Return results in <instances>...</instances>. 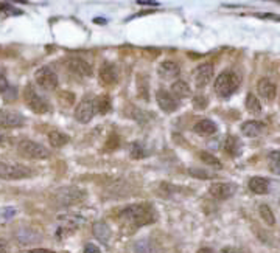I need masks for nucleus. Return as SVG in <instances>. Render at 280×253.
Here are the masks:
<instances>
[{
	"label": "nucleus",
	"instance_id": "obj_1",
	"mask_svg": "<svg viewBox=\"0 0 280 253\" xmlns=\"http://www.w3.org/2000/svg\"><path fill=\"white\" fill-rule=\"evenodd\" d=\"M122 225L128 227L131 230L139 229V227L152 224L156 221V212L150 205H129L120 213Z\"/></svg>",
	"mask_w": 280,
	"mask_h": 253
},
{
	"label": "nucleus",
	"instance_id": "obj_2",
	"mask_svg": "<svg viewBox=\"0 0 280 253\" xmlns=\"http://www.w3.org/2000/svg\"><path fill=\"white\" fill-rule=\"evenodd\" d=\"M55 204L59 207H70L75 204H80V202L86 197V193L78 187H63L58 188L53 195H52Z\"/></svg>",
	"mask_w": 280,
	"mask_h": 253
},
{
	"label": "nucleus",
	"instance_id": "obj_3",
	"mask_svg": "<svg viewBox=\"0 0 280 253\" xmlns=\"http://www.w3.org/2000/svg\"><path fill=\"white\" fill-rule=\"evenodd\" d=\"M240 86V78L234 72H223L215 79V94L221 98L231 97Z\"/></svg>",
	"mask_w": 280,
	"mask_h": 253
},
{
	"label": "nucleus",
	"instance_id": "obj_4",
	"mask_svg": "<svg viewBox=\"0 0 280 253\" xmlns=\"http://www.w3.org/2000/svg\"><path fill=\"white\" fill-rule=\"evenodd\" d=\"M31 174H33L31 168L25 166L22 163L0 162V179L3 180H21V179H27Z\"/></svg>",
	"mask_w": 280,
	"mask_h": 253
},
{
	"label": "nucleus",
	"instance_id": "obj_5",
	"mask_svg": "<svg viewBox=\"0 0 280 253\" xmlns=\"http://www.w3.org/2000/svg\"><path fill=\"white\" fill-rule=\"evenodd\" d=\"M23 99L31 112L39 114V115L50 112V103L44 97H41L33 86H27L23 89Z\"/></svg>",
	"mask_w": 280,
	"mask_h": 253
},
{
	"label": "nucleus",
	"instance_id": "obj_6",
	"mask_svg": "<svg viewBox=\"0 0 280 253\" xmlns=\"http://www.w3.org/2000/svg\"><path fill=\"white\" fill-rule=\"evenodd\" d=\"M18 153L25 157V158H31V160H45L48 158L50 153L48 149H45L42 145L31 140H22L18 145Z\"/></svg>",
	"mask_w": 280,
	"mask_h": 253
},
{
	"label": "nucleus",
	"instance_id": "obj_7",
	"mask_svg": "<svg viewBox=\"0 0 280 253\" xmlns=\"http://www.w3.org/2000/svg\"><path fill=\"white\" fill-rule=\"evenodd\" d=\"M35 79H36V84L44 90H55L58 87V75L50 69V67H41L38 69V72L35 73Z\"/></svg>",
	"mask_w": 280,
	"mask_h": 253
},
{
	"label": "nucleus",
	"instance_id": "obj_8",
	"mask_svg": "<svg viewBox=\"0 0 280 253\" xmlns=\"http://www.w3.org/2000/svg\"><path fill=\"white\" fill-rule=\"evenodd\" d=\"M93 115H95V103H93L92 98L86 97L78 104V107L75 109V118H76V121L86 124L92 120Z\"/></svg>",
	"mask_w": 280,
	"mask_h": 253
},
{
	"label": "nucleus",
	"instance_id": "obj_9",
	"mask_svg": "<svg viewBox=\"0 0 280 253\" xmlns=\"http://www.w3.org/2000/svg\"><path fill=\"white\" fill-rule=\"evenodd\" d=\"M235 191H237V187L229 182H216L209 187V195L218 200H226L229 197H232L235 195Z\"/></svg>",
	"mask_w": 280,
	"mask_h": 253
},
{
	"label": "nucleus",
	"instance_id": "obj_10",
	"mask_svg": "<svg viewBox=\"0 0 280 253\" xmlns=\"http://www.w3.org/2000/svg\"><path fill=\"white\" fill-rule=\"evenodd\" d=\"M212 77H214V65H212V64H201L193 73L194 86H196L198 89L206 87L207 84L210 82Z\"/></svg>",
	"mask_w": 280,
	"mask_h": 253
},
{
	"label": "nucleus",
	"instance_id": "obj_11",
	"mask_svg": "<svg viewBox=\"0 0 280 253\" xmlns=\"http://www.w3.org/2000/svg\"><path fill=\"white\" fill-rule=\"evenodd\" d=\"M156 99H157V104L159 107L162 109L165 114H173L176 109H177V101L176 98L170 94V92L160 89L156 92Z\"/></svg>",
	"mask_w": 280,
	"mask_h": 253
},
{
	"label": "nucleus",
	"instance_id": "obj_12",
	"mask_svg": "<svg viewBox=\"0 0 280 253\" xmlns=\"http://www.w3.org/2000/svg\"><path fill=\"white\" fill-rule=\"evenodd\" d=\"M67 69L73 75H76V77L86 78L92 75V67L81 58H70L69 61H67Z\"/></svg>",
	"mask_w": 280,
	"mask_h": 253
},
{
	"label": "nucleus",
	"instance_id": "obj_13",
	"mask_svg": "<svg viewBox=\"0 0 280 253\" xmlns=\"http://www.w3.org/2000/svg\"><path fill=\"white\" fill-rule=\"evenodd\" d=\"M25 123L23 115L14 111H0V126L2 128H19Z\"/></svg>",
	"mask_w": 280,
	"mask_h": 253
},
{
	"label": "nucleus",
	"instance_id": "obj_14",
	"mask_svg": "<svg viewBox=\"0 0 280 253\" xmlns=\"http://www.w3.org/2000/svg\"><path fill=\"white\" fill-rule=\"evenodd\" d=\"M100 81L105 86H112L117 82V69L111 62H105L100 67Z\"/></svg>",
	"mask_w": 280,
	"mask_h": 253
},
{
	"label": "nucleus",
	"instance_id": "obj_15",
	"mask_svg": "<svg viewBox=\"0 0 280 253\" xmlns=\"http://www.w3.org/2000/svg\"><path fill=\"white\" fill-rule=\"evenodd\" d=\"M257 92L263 99L273 101L276 98V84L268 78H261L257 82Z\"/></svg>",
	"mask_w": 280,
	"mask_h": 253
},
{
	"label": "nucleus",
	"instance_id": "obj_16",
	"mask_svg": "<svg viewBox=\"0 0 280 253\" xmlns=\"http://www.w3.org/2000/svg\"><path fill=\"white\" fill-rule=\"evenodd\" d=\"M157 72H159V77L162 79H173L179 75V65L173 61H165L159 65Z\"/></svg>",
	"mask_w": 280,
	"mask_h": 253
},
{
	"label": "nucleus",
	"instance_id": "obj_17",
	"mask_svg": "<svg viewBox=\"0 0 280 253\" xmlns=\"http://www.w3.org/2000/svg\"><path fill=\"white\" fill-rule=\"evenodd\" d=\"M132 253H162V252H160V247L154 241L145 238V239H140L134 244Z\"/></svg>",
	"mask_w": 280,
	"mask_h": 253
},
{
	"label": "nucleus",
	"instance_id": "obj_18",
	"mask_svg": "<svg viewBox=\"0 0 280 253\" xmlns=\"http://www.w3.org/2000/svg\"><path fill=\"white\" fill-rule=\"evenodd\" d=\"M216 124L212 121V120H199L196 124L193 126V131L198 134V136L202 137H209V136H214L216 132Z\"/></svg>",
	"mask_w": 280,
	"mask_h": 253
},
{
	"label": "nucleus",
	"instance_id": "obj_19",
	"mask_svg": "<svg viewBox=\"0 0 280 253\" xmlns=\"http://www.w3.org/2000/svg\"><path fill=\"white\" fill-rule=\"evenodd\" d=\"M263 129H265V126H263L261 123H258V121H252V120L241 124L243 136L249 137V138H256V137L261 136Z\"/></svg>",
	"mask_w": 280,
	"mask_h": 253
},
{
	"label": "nucleus",
	"instance_id": "obj_20",
	"mask_svg": "<svg viewBox=\"0 0 280 253\" xmlns=\"http://www.w3.org/2000/svg\"><path fill=\"white\" fill-rule=\"evenodd\" d=\"M92 230H93V236L105 244L109 241V238H111V229H109V225L106 222H101V221L95 222L92 227Z\"/></svg>",
	"mask_w": 280,
	"mask_h": 253
},
{
	"label": "nucleus",
	"instance_id": "obj_21",
	"mask_svg": "<svg viewBox=\"0 0 280 253\" xmlns=\"http://www.w3.org/2000/svg\"><path fill=\"white\" fill-rule=\"evenodd\" d=\"M172 95L177 98H189L192 97V89L185 81L177 79L172 84Z\"/></svg>",
	"mask_w": 280,
	"mask_h": 253
},
{
	"label": "nucleus",
	"instance_id": "obj_22",
	"mask_svg": "<svg viewBox=\"0 0 280 253\" xmlns=\"http://www.w3.org/2000/svg\"><path fill=\"white\" fill-rule=\"evenodd\" d=\"M249 190L256 195H265L269 190V182L265 177H252L249 180Z\"/></svg>",
	"mask_w": 280,
	"mask_h": 253
},
{
	"label": "nucleus",
	"instance_id": "obj_23",
	"mask_svg": "<svg viewBox=\"0 0 280 253\" xmlns=\"http://www.w3.org/2000/svg\"><path fill=\"white\" fill-rule=\"evenodd\" d=\"M93 103H95V112L101 114V115H106L108 112H111L112 109V103H111V98L108 95H100L93 99Z\"/></svg>",
	"mask_w": 280,
	"mask_h": 253
},
{
	"label": "nucleus",
	"instance_id": "obj_24",
	"mask_svg": "<svg viewBox=\"0 0 280 253\" xmlns=\"http://www.w3.org/2000/svg\"><path fill=\"white\" fill-rule=\"evenodd\" d=\"M224 151L229 154V156H232V157H237V156H240L241 153V143L240 140L237 138V137H227L226 141H224Z\"/></svg>",
	"mask_w": 280,
	"mask_h": 253
},
{
	"label": "nucleus",
	"instance_id": "obj_25",
	"mask_svg": "<svg viewBox=\"0 0 280 253\" xmlns=\"http://www.w3.org/2000/svg\"><path fill=\"white\" fill-rule=\"evenodd\" d=\"M69 137L65 136V134L59 132V131H52L48 134V143L52 145L53 148H63L64 145L69 143Z\"/></svg>",
	"mask_w": 280,
	"mask_h": 253
},
{
	"label": "nucleus",
	"instance_id": "obj_26",
	"mask_svg": "<svg viewBox=\"0 0 280 253\" xmlns=\"http://www.w3.org/2000/svg\"><path fill=\"white\" fill-rule=\"evenodd\" d=\"M246 109L254 115L261 114V104H260L258 98L254 94H248V97H246Z\"/></svg>",
	"mask_w": 280,
	"mask_h": 253
},
{
	"label": "nucleus",
	"instance_id": "obj_27",
	"mask_svg": "<svg viewBox=\"0 0 280 253\" xmlns=\"http://www.w3.org/2000/svg\"><path fill=\"white\" fill-rule=\"evenodd\" d=\"M258 213H260L261 219H263V221H265L266 225L273 227V225L276 224V217H274L273 210H271L266 204H261V205L258 207Z\"/></svg>",
	"mask_w": 280,
	"mask_h": 253
},
{
	"label": "nucleus",
	"instance_id": "obj_28",
	"mask_svg": "<svg viewBox=\"0 0 280 253\" xmlns=\"http://www.w3.org/2000/svg\"><path fill=\"white\" fill-rule=\"evenodd\" d=\"M147 149L145 146L142 145V143L139 141H134L129 145V156L134 158V160H139V158H143V157H147Z\"/></svg>",
	"mask_w": 280,
	"mask_h": 253
},
{
	"label": "nucleus",
	"instance_id": "obj_29",
	"mask_svg": "<svg viewBox=\"0 0 280 253\" xmlns=\"http://www.w3.org/2000/svg\"><path fill=\"white\" fill-rule=\"evenodd\" d=\"M268 163H269V170L274 174L280 175V151H274V153L269 154Z\"/></svg>",
	"mask_w": 280,
	"mask_h": 253
},
{
	"label": "nucleus",
	"instance_id": "obj_30",
	"mask_svg": "<svg viewBox=\"0 0 280 253\" xmlns=\"http://www.w3.org/2000/svg\"><path fill=\"white\" fill-rule=\"evenodd\" d=\"M199 157H201L202 162L207 163V165H210V166H214V168H221V163H219V160H218L215 156H212V154H209V153H201Z\"/></svg>",
	"mask_w": 280,
	"mask_h": 253
},
{
	"label": "nucleus",
	"instance_id": "obj_31",
	"mask_svg": "<svg viewBox=\"0 0 280 253\" xmlns=\"http://www.w3.org/2000/svg\"><path fill=\"white\" fill-rule=\"evenodd\" d=\"M189 174L194 175V177H198V179H210L212 174H207L204 173L202 170H196V168H193V170H189Z\"/></svg>",
	"mask_w": 280,
	"mask_h": 253
},
{
	"label": "nucleus",
	"instance_id": "obj_32",
	"mask_svg": "<svg viewBox=\"0 0 280 253\" xmlns=\"http://www.w3.org/2000/svg\"><path fill=\"white\" fill-rule=\"evenodd\" d=\"M0 11H5V13H10V14H21V11L18 8H14L8 3H0Z\"/></svg>",
	"mask_w": 280,
	"mask_h": 253
},
{
	"label": "nucleus",
	"instance_id": "obj_33",
	"mask_svg": "<svg viewBox=\"0 0 280 253\" xmlns=\"http://www.w3.org/2000/svg\"><path fill=\"white\" fill-rule=\"evenodd\" d=\"M6 89H8V81H6V78L3 77V75L0 73V94H3Z\"/></svg>",
	"mask_w": 280,
	"mask_h": 253
},
{
	"label": "nucleus",
	"instance_id": "obj_34",
	"mask_svg": "<svg viewBox=\"0 0 280 253\" xmlns=\"http://www.w3.org/2000/svg\"><path fill=\"white\" fill-rule=\"evenodd\" d=\"M84 253H100V249L97 246H93V244H87V246L84 247Z\"/></svg>",
	"mask_w": 280,
	"mask_h": 253
},
{
	"label": "nucleus",
	"instance_id": "obj_35",
	"mask_svg": "<svg viewBox=\"0 0 280 253\" xmlns=\"http://www.w3.org/2000/svg\"><path fill=\"white\" fill-rule=\"evenodd\" d=\"M22 253H56V252L47 250V249H33V250H25Z\"/></svg>",
	"mask_w": 280,
	"mask_h": 253
},
{
	"label": "nucleus",
	"instance_id": "obj_36",
	"mask_svg": "<svg viewBox=\"0 0 280 253\" xmlns=\"http://www.w3.org/2000/svg\"><path fill=\"white\" fill-rule=\"evenodd\" d=\"M258 18L261 19H273V20H280V16H276V14H257Z\"/></svg>",
	"mask_w": 280,
	"mask_h": 253
},
{
	"label": "nucleus",
	"instance_id": "obj_37",
	"mask_svg": "<svg viewBox=\"0 0 280 253\" xmlns=\"http://www.w3.org/2000/svg\"><path fill=\"white\" fill-rule=\"evenodd\" d=\"M0 253H8V244L3 239H0Z\"/></svg>",
	"mask_w": 280,
	"mask_h": 253
},
{
	"label": "nucleus",
	"instance_id": "obj_38",
	"mask_svg": "<svg viewBox=\"0 0 280 253\" xmlns=\"http://www.w3.org/2000/svg\"><path fill=\"white\" fill-rule=\"evenodd\" d=\"M221 253H241L238 249H235V247H224L221 250Z\"/></svg>",
	"mask_w": 280,
	"mask_h": 253
},
{
	"label": "nucleus",
	"instance_id": "obj_39",
	"mask_svg": "<svg viewBox=\"0 0 280 253\" xmlns=\"http://www.w3.org/2000/svg\"><path fill=\"white\" fill-rule=\"evenodd\" d=\"M139 5H148V6H156L157 2H150V0H139Z\"/></svg>",
	"mask_w": 280,
	"mask_h": 253
},
{
	"label": "nucleus",
	"instance_id": "obj_40",
	"mask_svg": "<svg viewBox=\"0 0 280 253\" xmlns=\"http://www.w3.org/2000/svg\"><path fill=\"white\" fill-rule=\"evenodd\" d=\"M198 253H215V252L212 249H209V247H202V249L198 250Z\"/></svg>",
	"mask_w": 280,
	"mask_h": 253
}]
</instances>
